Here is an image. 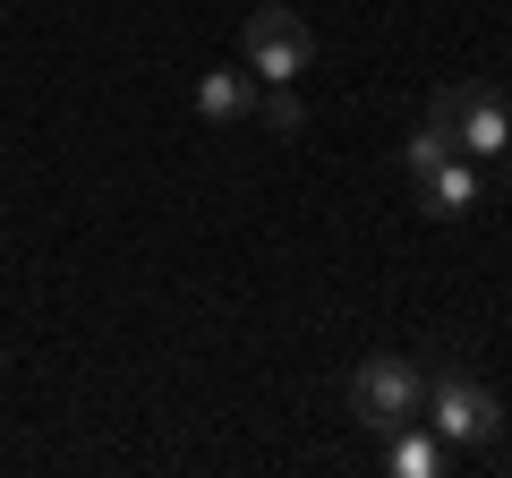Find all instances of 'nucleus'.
<instances>
[{
  "label": "nucleus",
  "mask_w": 512,
  "mask_h": 478,
  "mask_svg": "<svg viewBox=\"0 0 512 478\" xmlns=\"http://www.w3.org/2000/svg\"><path fill=\"white\" fill-rule=\"evenodd\" d=\"M308 60H316V35L291 18V9H256V18H248V69H256V86H291V77H308Z\"/></svg>",
  "instance_id": "obj_1"
},
{
  "label": "nucleus",
  "mask_w": 512,
  "mask_h": 478,
  "mask_svg": "<svg viewBox=\"0 0 512 478\" xmlns=\"http://www.w3.org/2000/svg\"><path fill=\"white\" fill-rule=\"evenodd\" d=\"M350 402H359V419H376V427H393V419H419V402H427V376L410 368L402 350H384V359H367V368L350 376Z\"/></svg>",
  "instance_id": "obj_2"
},
{
  "label": "nucleus",
  "mask_w": 512,
  "mask_h": 478,
  "mask_svg": "<svg viewBox=\"0 0 512 478\" xmlns=\"http://www.w3.org/2000/svg\"><path fill=\"white\" fill-rule=\"evenodd\" d=\"M419 410L436 419L444 444H487V436H495V393L478 385V376H436Z\"/></svg>",
  "instance_id": "obj_3"
},
{
  "label": "nucleus",
  "mask_w": 512,
  "mask_h": 478,
  "mask_svg": "<svg viewBox=\"0 0 512 478\" xmlns=\"http://www.w3.org/2000/svg\"><path fill=\"white\" fill-rule=\"evenodd\" d=\"M444 129H453V146L470 154V163H487V154L512 146V111L495 103V94H453V103H444Z\"/></svg>",
  "instance_id": "obj_4"
},
{
  "label": "nucleus",
  "mask_w": 512,
  "mask_h": 478,
  "mask_svg": "<svg viewBox=\"0 0 512 478\" xmlns=\"http://www.w3.org/2000/svg\"><path fill=\"white\" fill-rule=\"evenodd\" d=\"M419 197H427V214H470L478 205V163L470 154H444V163L419 180Z\"/></svg>",
  "instance_id": "obj_5"
},
{
  "label": "nucleus",
  "mask_w": 512,
  "mask_h": 478,
  "mask_svg": "<svg viewBox=\"0 0 512 478\" xmlns=\"http://www.w3.org/2000/svg\"><path fill=\"white\" fill-rule=\"evenodd\" d=\"M197 111H205V120H248V111H256V69H248V77H239V69H214V77L197 86Z\"/></svg>",
  "instance_id": "obj_6"
},
{
  "label": "nucleus",
  "mask_w": 512,
  "mask_h": 478,
  "mask_svg": "<svg viewBox=\"0 0 512 478\" xmlns=\"http://www.w3.org/2000/svg\"><path fill=\"white\" fill-rule=\"evenodd\" d=\"M444 154H461V146H453V129H444V111H436V120H427L419 137H410V180H427V171H436Z\"/></svg>",
  "instance_id": "obj_7"
},
{
  "label": "nucleus",
  "mask_w": 512,
  "mask_h": 478,
  "mask_svg": "<svg viewBox=\"0 0 512 478\" xmlns=\"http://www.w3.org/2000/svg\"><path fill=\"white\" fill-rule=\"evenodd\" d=\"M393 470H402V478H436L444 470V444L436 436H402V444H393Z\"/></svg>",
  "instance_id": "obj_8"
},
{
  "label": "nucleus",
  "mask_w": 512,
  "mask_h": 478,
  "mask_svg": "<svg viewBox=\"0 0 512 478\" xmlns=\"http://www.w3.org/2000/svg\"><path fill=\"white\" fill-rule=\"evenodd\" d=\"M256 111H265V120H274L282 137H291L299 120H308V111H299V94H291V86H265V94H256Z\"/></svg>",
  "instance_id": "obj_9"
}]
</instances>
